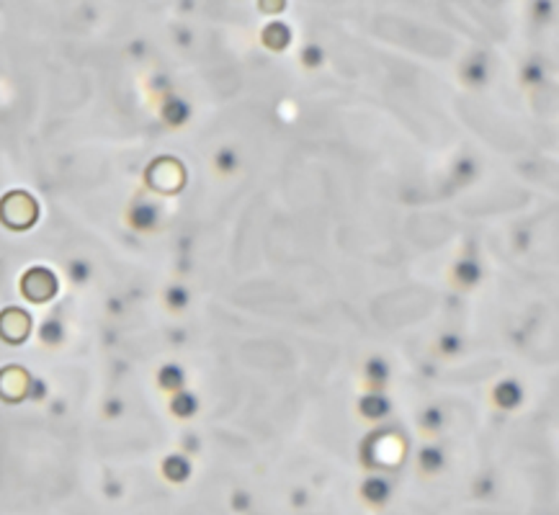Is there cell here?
<instances>
[{
  "instance_id": "cell-1",
  "label": "cell",
  "mask_w": 559,
  "mask_h": 515,
  "mask_svg": "<svg viewBox=\"0 0 559 515\" xmlns=\"http://www.w3.org/2000/svg\"><path fill=\"white\" fill-rule=\"evenodd\" d=\"M21 286H23L26 296L34 301L50 299L52 294H54V289H57V283H54V279H52V273L44 271V268H34V271H29V276L23 279Z\"/></svg>"
},
{
  "instance_id": "cell-2",
  "label": "cell",
  "mask_w": 559,
  "mask_h": 515,
  "mask_svg": "<svg viewBox=\"0 0 559 515\" xmlns=\"http://www.w3.org/2000/svg\"><path fill=\"white\" fill-rule=\"evenodd\" d=\"M289 39H292V34H289V29H286L284 23H271L263 34V41L271 49H284L286 44H289Z\"/></svg>"
},
{
  "instance_id": "cell-3",
  "label": "cell",
  "mask_w": 559,
  "mask_h": 515,
  "mask_svg": "<svg viewBox=\"0 0 559 515\" xmlns=\"http://www.w3.org/2000/svg\"><path fill=\"white\" fill-rule=\"evenodd\" d=\"M188 472H191V467H188V461L186 458H181V456H170L165 461V474L173 479V482H183L188 476Z\"/></svg>"
},
{
  "instance_id": "cell-4",
  "label": "cell",
  "mask_w": 559,
  "mask_h": 515,
  "mask_svg": "<svg viewBox=\"0 0 559 515\" xmlns=\"http://www.w3.org/2000/svg\"><path fill=\"white\" fill-rule=\"evenodd\" d=\"M160 376H163V387H178V384H181V371L176 369V366H167V369H163L160 371Z\"/></svg>"
},
{
  "instance_id": "cell-5",
  "label": "cell",
  "mask_w": 559,
  "mask_h": 515,
  "mask_svg": "<svg viewBox=\"0 0 559 515\" xmlns=\"http://www.w3.org/2000/svg\"><path fill=\"white\" fill-rule=\"evenodd\" d=\"M59 332H62V327H59L57 322H47V325L41 327V341L57 343L59 341Z\"/></svg>"
},
{
  "instance_id": "cell-6",
  "label": "cell",
  "mask_w": 559,
  "mask_h": 515,
  "mask_svg": "<svg viewBox=\"0 0 559 515\" xmlns=\"http://www.w3.org/2000/svg\"><path fill=\"white\" fill-rule=\"evenodd\" d=\"M173 410L181 412V415H188V412L194 410V399H191V394H178L176 402H173Z\"/></svg>"
},
{
  "instance_id": "cell-7",
  "label": "cell",
  "mask_w": 559,
  "mask_h": 515,
  "mask_svg": "<svg viewBox=\"0 0 559 515\" xmlns=\"http://www.w3.org/2000/svg\"><path fill=\"white\" fill-rule=\"evenodd\" d=\"M261 8L268 10V13H276V10L284 8V0H261Z\"/></svg>"
}]
</instances>
